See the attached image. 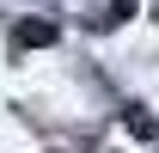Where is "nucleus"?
Masks as SVG:
<instances>
[{"instance_id":"1","label":"nucleus","mask_w":159,"mask_h":153,"mask_svg":"<svg viewBox=\"0 0 159 153\" xmlns=\"http://www.w3.org/2000/svg\"><path fill=\"white\" fill-rule=\"evenodd\" d=\"M12 43H19V49H49V43H55V25L49 19H25L19 31H12Z\"/></svg>"},{"instance_id":"3","label":"nucleus","mask_w":159,"mask_h":153,"mask_svg":"<svg viewBox=\"0 0 159 153\" xmlns=\"http://www.w3.org/2000/svg\"><path fill=\"white\" fill-rule=\"evenodd\" d=\"M129 12H135V0H110V12H104V19H110V25H122Z\"/></svg>"},{"instance_id":"2","label":"nucleus","mask_w":159,"mask_h":153,"mask_svg":"<svg viewBox=\"0 0 159 153\" xmlns=\"http://www.w3.org/2000/svg\"><path fill=\"white\" fill-rule=\"evenodd\" d=\"M122 123H129V135H135V141H153V135H159V123L141 110V104H129V110H122Z\"/></svg>"}]
</instances>
